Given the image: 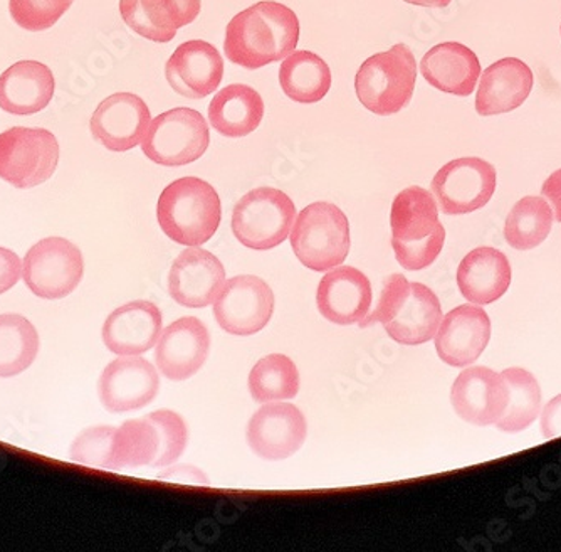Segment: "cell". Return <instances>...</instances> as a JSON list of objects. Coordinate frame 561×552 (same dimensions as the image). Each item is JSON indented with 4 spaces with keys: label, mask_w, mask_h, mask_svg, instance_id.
Instances as JSON below:
<instances>
[{
    "label": "cell",
    "mask_w": 561,
    "mask_h": 552,
    "mask_svg": "<svg viewBox=\"0 0 561 552\" xmlns=\"http://www.w3.org/2000/svg\"><path fill=\"white\" fill-rule=\"evenodd\" d=\"M299 19L288 5L263 0L227 24L224 52L245 69H260L291 55L298 46Z\"/></svg>",
    "instance_id": "6da1fadb"
},
{
    "label": "cell",
    "mask_w": 561,
    "mask_h": 552,
    "mask_svg": "<svg viewBox=\"0 0 561 552\" xmlns=\"http://www.w3.org/2000/svg\"><path fill=\"white\" fill-rule=\"evenodd\" d=\"M188 443V428L170 409L128 419L116 428L112 447V472L167 469L181 459Z\"/></svg>",
    "instance_id": "7a4b0ae2"
},
{
    "label": "cell",
    "mask_w": 561,
    "mask_h": 552,
    "mask_svg": "<svg viewBox=\"0 0 561 552\" xmlns=\"http://www.w3.org/2000/svg\"><path fill=\"white\" fill-rule=\"evenodd\" d=\"M222 206L209 182L182 178L167 185L157 203L160 228L184 246L206 245L219 229Z\"/></svg>",
    "instance_id": "3957f363"
},
{
    "label": "cell",
    "mask_w": 561,
    "mask_h": 552,
    "mask_svg": "<svg viewBox=\"0 0 561 552\" xmlns=\"http://www.w3.org/2000/svg\"><path fill=\"white\" fill-rule=\"evenodd\" d=\"M417 81V63L411 47L396 44L360 66L355 78L356 97L368 112L389 116L411 103Z\"/></svg>",
    "instance_id": "277c9868"
},
{
    "label": "cell",
    "mask_w": 561,
    "mask_h": 552,
    "mask_svg": "<svg viewBox=\"0 0 561 552\" xmlns=\"http://www.w3.org/2000/svg\"><path fill=\"white\" fill-rule=\"evenodd\" d=\"M291 246L296 258L313 271H328L342 264L350 254V223L342 210L331 203H313L295 219Z\"/></svg>",
    "instance_id": "5b68a950"
},
{
    "label": "cell",
    "mask_w": 561,
    "mask_h": 552,
    "mask_svg": "<svg viewBox=\"0 0 561 552\" xmlns=\"http://www.w3.org/2000/svg\"><path fill=\"white\" fill-rule=\"evenodd\" d=\"M296 206L279 189L257 188L242 195L232 213V232L245 248L267 251L285 243L295 224Z\"/></svg>",
    "instance_id": "8992f818"
},
{
    "label": "cell",
    "mask_w": 561,
    "mask_h": 552,
    "mask_svg": "<svg viewBox=\"0 0 561 552\" xmlns=\"http://www.w3.org/2000/svg\"><path fill=\"white\" fill-rule=\"evenodd\" d=\"M209 144L206 119L197 110L179 106L151 120L141 150L159 166L181 167L201 159Z\"/></svg>",
    "instance_id": "52a82bcc"
},
{
    "label": "cell",
    "mask_w": 561,
    "mask_h": 552,
    "mask_svg": "<svg viewBox=\"0 0 561 552\" xmlns=\"http://www.w3.org/2000/svg\"><path fill=\"white\" fill-rule=\"evenodd\" d=\"M58 162V138L46 128L12 127L0 134V179L14 188L44 184Z\"/></svg>",
    "instance_id": "ba28073f"
},
{
    "label": "cell",
    "mask_w": 561,
    "mask_h": 552,
    "mask_svg": "<svg viewBox=\"0 0 561 552\" xmlns=\"http://www.w3.org/2000/svg\"><path fill=\"white\" fill-rule=\"evenodd\" d=\"M84 274L83 254L65 238L41 239L27 251L22 264V279L34 295L59 300L71 295Z\"/></svg>",
    "instance_id": "9c48e42d"
},
{
    "label": "cell",
    "mask_w": 561,
    "mask_h": 552,
    "mask_svg": "<svg viewBox=\"0 0 561 552\" xmlns=\"http://www.w3.org/2000/svg\"><path fill=\"white\" fill-rule=\"evenodd\" d=\"M496 185V169L479 157L453 160L432 179V192L443 213L449 216L474 213L486 206Z\"/></svg>",
    "instance_id": "30bf717a"
},
{
    "label": "cell",
    "mask_w": 561,
    "mask_h": 552,
    "mask_svg": "<svg viewBox=\"0 0 561 552\" xmlns=\"http://www.w3.org/2000/svg\"><path fill=\"white\" fill-rule=\"evenodd\" d=\"M274 293L260 277L242 274L224 285L214 302V315L220 329L232 336H254L270 324Z\"/></svg>",
    "instance_id": "8fae6325"
},
{
    "label": "cell",
    "mask_w": 561,
    "mask_h": 552,
    "mask_svg": "<svg viewBox=\"0 0 561 552\" xmlns=\"http://www.w3.org/2000/svg\"><path fill=\"white\" fill-rule=\"evenodd\" d=\"M159 390V372L137 356H122L110 362L98 381L101 405L113 415L145 408L156 399Z\"/></svg>",
    "instance_id": "7c38bea8"
},
{
    "label": "cell",
    "mask_w": 561,
    "mask_h": 552,
    "mask_svg": "<svg viewBox=\"0 0 561 552\" xmlns=\"http://www.w3.org/2000/svg\"><path fill=\"white\" fill-rule=\"evenodd\" d=\"M308 433L305 415L289 403H264L248 425V443L260 459H289L302 447Z\"/></svg>",
    "instance_id": "4fadbf2b"
},
{
    "label": "cell",
    "mask_w": 561,
    "mask_h": 552,
    "mask_svg": "<svg viewBox=\"0 0 561 552\" xmlns=\"http://www.w3.org/2000/svg\"><path fill=\"white\" fill-rule=\"evenodd\" d=\"M150 123V110L138 94L115 93L98 105L90 131L112 153H128L144 142Z\"/></svg>",
    "instance_id": "5bb4252c"
},
{
    "label": "cell",
    "mask_w": 561,
    "mask_h": 552,
    "mask_svg": "<svg viewBox=\"0 0 561 552\" xmlns=\"http://www.w3.org/2000/svg\"><path fill=\"white\" fill-rule=\"evenodd\" d=\"M226 285V270L219 258L191 246L173 261L169 273V293L176 304L188 308L209 307Z\"/></svg>",
    "instance_id": "9a60e30c"
},
{
    "label": "cell",
    "mask_w": 561,
    "mask_h": 552,
    "mask_svg": "<svg viewBox=\"0 0 561 552\" xmlns=\"http://www.w3.org/2000/svg\"><path fill=\"white\" fill-rule=\"evenodd\" d=\"M210 334L197 317H184L162 330L156 349L159 371L170 381H187L209 358Z\"/></svg>",
    "instance_id": "2e32d148"
},
{
    "label": "cell",
    "mask_w": 561,
    "mask_h": 552,
    "mask_svg": "<svg viewBox=\"0 0 561 552\" xmlns=\"http://www.w3.org/2000/svg\"><path fill=\"white\" fill-rule=\"evenodd\" d=\"M165 77L176 93L201 100L219 88L224 77V59L217 47L207 41H187L170 56Z\"/></svg>",
    "instance_id": "e0dca14e"
},
{
    "label": "cell",
    "mask_w": 561,
    "mask_h": 552,
    "mask_svg": "<svg viewBox=\"0 0 561 552\" xmlns=\"http://www.w3.org/2000/svg\"><path fill=\"white\" fill-rule=\"evenodd\" d=\"M491 339V320L478 305L454 308L440 322L436 334L439 358L453 368L478 361Z\"/></svg>",
    "instance_id": "ac0fdd59"
},
{
    "label": "cell",
    "mask_w": 561,
    "mask_h": 552,
    "mask_svg": "<svg viewBox=\"0 0 561 552\" xmlns=\"http://www.w3.org/2000/svg\"><path fill=\"white\" fill-rule=\"evenodd\" d=\"M457 415L476 426L496 425L507 405V387L501 374L490 368L466 369L457 375L450 391Z\"/></svg>",
    "instance_id": "d6986e66"
},
{
    "label": "cell",
    "mask_w": 561,
    "mask_h": 552,
    "mask_svg": "<svg viewBox=\"0 0 561 552\" xmlns=\"http://www.w3.org/2000/svg\"><path fill=\"white\" fill-rule=\"evenodd\" d=\"M371 298L370 280L353 267L333 268L318 285V311L331 324H358L370 312Z\"/></svg>",
    "instance_id": "ffe728a7"
},
{
    "label": "cell",
    "mask_w": 561,
    "mask_h": 552,
    "mask_svg": "<svg viewBox=\"0 0 561 552\" xmlns=\"http://www.w3.org/2000/svg\"><path fill=\"white\" fill-rule=\"evenodd\" d=\"M162 312L147 300H137L110 314L103 324V342L116 356H140L162 336Z\"/></svg>",
    "instance_id": "44dd1931"
},
{
    "label": "cell",
    "mask_w": 561,
    "mask_h": 552,
    "mask_svg": "<svg viewBox=\"0 0 561 552\" xmlns=\"http://www.w3.org/2000/svg\"><path fill=\"white\" fill-rule=\"evenodd\" d=\"M201 0H119L126 26L153 43H170L201 14Z\"/></svg>",
    "instance_id": "7402d4cb"
},
{
    "label": "cell",
    "mask_w": 561,
    "mask_h": 552,
    "mask_svg": "<svg viewBox=\"0 0 561 552\" xmlns=\"http://www.w3.org/2000/svg\"><path fill=\"white\" fill-rule=\"evenodd\" d=\"M535 83L531 68L518 58H504L482 72L476 94V112L481 116L501 115L519 109Z\"/></svg>",
    "instance_id": "603a6c76"
},
{
    "label": "cell",
    "mask_w": 561,
    "mask_h": 552,
    "mask_svg": "<svg viewBox=\"0 0 561 552\" xmlns=\"http://www.w3.org/2000/svg\"><path fill=\"white\" fill-rule=\"evenodd\" d=\"M55 88V75L43 63H15L0 75V109L21 116L43 112Z\"/></svg>",
    "instance_id": "cb8c5ba5"
},
{
    "label": "cell",
    "mask_w": 561,
    "mask_h": 552,
    "mask_svg": "<svg viewBox=\"0 0 561 552\" xmlns=\"http://www.w3.org/2000/svg\"><path fill=\"white\" fill-rule=\"evenodd\" d=\"M422 77L431 87L447 94L469 97L481 77V63L472 49L461 43H443L422 58Z\"/></svg>",
    "instance_id": "d4e9b609"
},
{
    "label": "cell",
    "mask_w": 561,
    "mask_h": 552,
    "mask_svg": "<svg viewBox=\"0 0 561 552\" xmlns=\"http://www.w3.org/2000/svg\"><path fill=\"white\" fill-rule=\"evenodd\" d=\"M512 285V264L500 249H472L457 268V286L471 304L496 302Z\"/></svg>",
    "instance_id": "484cf974"
},
{
    "label": "cell",
    "mask_w": 561,
    "mask_h": 552,
    "mask_svg": "<svg viewBox=\"0 0 561 552\" xmlns=\"http://www.w3.org/2000/svg\"><path fill=\"white\" fill-rule=\"evenodd\" d=\"M440 322L443 308L436 293L422 283H411V290L383 327L396 342L421 346L436 337Z\"/></svg>",
    "instance_id": "4316f807"
},
{
    "label": "cell",
    "mask_w": 561,
    "mask_h": 552,
    "mask_svg": "<svg viewBox=\"0 0 561 552\" xmlns=\"http://www.w3.org/2000/svg\"><path fill=\"white\" fill-rule=\"evenodd\" d=\"M392 245H414L446 232L439 223V207L427 189L412 185L393 199L390 211Z\"/></svg>",
    "instance_id": "83f0119b"
},
{
    "label": "cell",
    "mask_w": 561,
    "mask_h": 552,
    "mask_svg": "<svg viewBox=\"0 0 561 552\" xmlns=\"http://www.w3.org/2000/svg\"><path fill=\"white\" fill-rule=\"evenodd\" d=\"M264 102L260 91L248 85H229L214 94L209 105V122L224 137L239 138L260 127Z\"/></svg>",
    "instance_id": "f1b7e54d"
},
{
    "label": "cell",
    "mask_w": 561,
    "mask_h": 552,
    "mask_svg": "<svg viewBox=\"0 0 561 552\" xmlns=\"http://www.w3.org/2000/svg\"><path fill=\"white\" fill-rule=\"evenodd\" d=\"M279 85L296 103H318L331 88L330 66L311 52H293L280 63Z\"/></svg>",
    "instance_id": "f546056e"
},
{
    "label": "cell",
    "mask_w": 561,
    "mask_h": 552,
    "mask_svg": "<svg viewBox=\"0 0 561 552\" xmlns=\"http://www.w3.org/2000/svg\"><path fill=\"white\" fill-rule=\"evenodd\" d=\"M501 378L507 387V405L496 426L506 433H518L540 415V384L531 372L519 368L506 369Z\"/></svg>",
    "instance_id": "4dcf8cb0"
},
{
    "label": "cell",
    "mask_w": 561,
    "mask_h": 552,
    "mask_svg": "<svg viewBox=\"0 0 561 552\" xmlns=\"http://www.w3.org/2000/svg\"><path fill=\"white\" fill-rule=\"evenodd\" d=\"M553 210L545 198L528 195L516 203L507 214L504 238L507 245L519 251L537 248L550 236L553 226Z\"/></svg>",
    "instance_id": "1f68e13d"
},
{
    "label": "cell",
    "mask_w": 561,
    "mask_h": 552,
    "mask_svg": "<svg viewBox=\"0 0 561 552\" xmlns=\"http://www.w3.org/2000/svg\"><path fill=\"white\" fill-rule=\"evenodd\" d=\"M39 336L22 315H0V378H14L36 361Z\"/></svg>",
    "instance_id": "d6a6232c"
},
{
    "label": "cell",
    "mask_w": 561,
    "mask_h": 552,
    "mask_svg": "<svg viewBox=\"0 0 561 552\" xmlns=\"http://www.w3.org/2000/svg\"><path fill=\"white\" fill-rule=\"evenodd\" d=\"M249 391L256 403L291 399L299 393V372L285 354L261 359L249 374Z\"/></svg>",
    "instance_id": "836d02e7"
},
{
    "label": "cell",
    "mask_w": 561,
    "mask_h": 552,
    "mask_svg": "<svg viewBox=\"0 0 561 552\" xmlns=\"http://www.w3.org/2000/svg\"><path fill=\"white\" fill-rule=\"evenodd\" d=\"M75 0H9L15 24L31 33L50 30L68 12Z\"/></svg>",
    "instance_id": "e575fe53"
},
{
    "label": "cell",
    "mask_w": 561,
    "mask_h": 552,
    "mask_svg": "<svg viewBox=\"0 0 561 552\" xmlns=\"http://www.w3.org/2000/svg\"><path fill=\"white\" fill-rule=\"evenodd\" d=\"M116 428L113 426H94L88 428L83 433L78 435L75 443L71 444L72 462L81 465L93 466V469H112V447Z\"/></svg>",
    "instance_id": "d590c367"
},
{
    "label": "cell",
    "mask_w": 561,
    "mask_h": 552,
    "mask_svg": "<svg viewBox=\"0 0 561 552\" xmlns=\"http://www.w3.org/2000/svg\"><path fill=\"white\" fill-rule=\"evenodd\" d=\"M411 290V282L402 277V274L396 273L392 277L383 282V286H381L380 298H378L377 307L374 311L368 312L364 318H362L358 324L360 327H370L371 324H386V322L390 320L393 312L399 307L400 302H402L403 296L409 293Z\"/></svg>",
    "instance_id": "8d00e7d4"
},
{
    "label": "cell",
    "mask_w": 561,
    "mask_h": 552,
    "mask_svg": "<svg viewBox=\"0 0 561 552\" xmlns=\"http://www.w3.org/2000/svg\"><path fill=\"white\" fill-rule=\"evenodd\" d=\"M21 274L22 263L18 255L0 246V295L18 285Z\"/></svg>",
    "instance_id": "74e56055"
},
{
    "label": "cell",
    "mask_w": 561,
    "mask_h": 552,
    "mask_svg": "<svg viewBox=\"0 0 561 552\" xmlns=\"http://www.w3.org/2000/svg\"><path fill=\"white\" fill-rule=\"evenodd\" d=\"M541 431L548 440L561 437V394L545 406L541 413Z\"/></svg>",
    "instance_id": "f35d334b"
},
{
    "label": "cell",
    "mask_w": 561,
    "mask_h": 552,
    "mask_svg": "<svg viewBox=\"0 0 561 552\" xmlns=\"http://www.w3.org/2000/svg\"><path fill=\"white\" fill-rule=\"evenodd\" d=\"M159 478L181 482V484L209 485L207 476L192 465L167 466L165 472L160 473Z\"/></svg>",
    "instance_id": "ab89813d"
},
{
    "label": "cell",
    "mask_w": 561,
    "mask_h": 552,
    "mask_svg": "<svg viewBox=\"0 0 561 552\" xmlns=\"http://www.w3.org/2000/svg\"><path fill=\"white\" fill-rule=\"evenodd\" d=\"M541 194L551 204V210L554 213V219L561 223V169L551 173L550 178L545 181L541 188Z\"/></svg>",
    "instance_id": "60d3db41"
},
{
    "label": "cell",
    "mask_w": 561,
    "mask_h": 552,
    "mask_svg": "<svg viewBox=\"0 0 561 552\" xmlns=\"http://www.w3.org/2000/svg\"><path fill=\"white\" fill-rule=\"evenodd\" d=\"M407 4L421 5V8L443 9L450 4V0H403Z\"/></svg>",
    "instance_id": "b9f144b4"
}]
</instances>
